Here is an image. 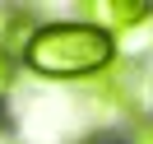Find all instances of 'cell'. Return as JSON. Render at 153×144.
<instances>
[{
	"mask_svg": "<svg viewBox=\"0 0 153 144\" xmlns=\"http://www.w3.org/2000/svg\"><path fill=\"white\" fill-rule=\"evenodd\" d=\"M93 144H111V140H93Z\"/></svg>",
	"mask_w": 153,
	"mask_h": 144,
	"instance_id": "8992f818",
	"label": "cell"
},
{
	"mask_svg": "<svg viewBox=\"0 0 153 144\" xmlns=\"http://www.w3.org/2000/svg\"><path fill=\"white\" fill-rule=\"evenodd\" d=\"M130 144H153V121H139V125H134Z\"/></svg>",
	"mask_w": 153,
	"mask_h": 144,
	"instance_id": "277c9868",
	"label": "cell"
},
{
	"mask_svg": "<svg viewBox=\"0 0 153 144\" xmlns=\"http://www.w3.org/2000/svg\"><path fill=\"white\" fill-rule=\"evenodd\" d=\"M14 75H19V56L0 51V93H10V88H14Z\"/></svg>",
	"mask_w": 153,
	"mask_h": 144,
	"instance_id": "3957f363",
	"label": "cell"
},
{
	"mask_svg": "<svg viewBox=\"0 0 153 144\" xmlns=\"http://www.w3.org/2000/svg\"><path fill=\"white\" fill-rule=\"evenodd\" d=\"M149 19V5L144 0H97L93 10H88V23H97L102 33H125V28H134V23H144Z\"/></svg>",
	"mask_w": 153,
	"mask_h": 144,
	"instance_id": "7a4b0ae2",
	"label": "cell"
},
{
	"mask_svg": "<svg viewBox=\"0 0 153 144\" xmlns=\"http://www.w3.org/2000/svg\"><path fill=\"white\" fill-rule=\"evenodd\" d=\"M19 65L51 84H93L102 70L116 65V37L88 19H51L33 28Z\"/></svg>",
	"mask_w": 153,
	"mask_h": 144,
	"instance_id": "6da1fadb",
	"label": "cell"
},
{
	"mask_svg": "<svg viewBox=\"0 0 153 144\" xmlns=\"http://www.w3.org/2000/svg\"><path fill=\"white\" fill-rule=\"evenodd\" d=\"M0 144H19V140H14V135L5 130V125H0Z\"/></svg>",
	"mask_w": 153,
	"mask_h": 144,
	"instance_id": "5b68a950",
	"label": "cell"
}]
</instances>
